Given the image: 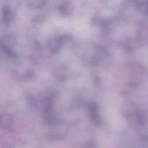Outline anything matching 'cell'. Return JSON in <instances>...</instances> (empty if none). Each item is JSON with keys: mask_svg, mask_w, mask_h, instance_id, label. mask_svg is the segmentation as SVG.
Wrapping results in <instances>:
<instances>
[{"mask_svg": "<svg viewBox=\"0 0 148 148\" xmlns=\"http://www.w3.org/2000/svg\"><path fill=\"white\" fill-rule=\"evenodd\" d=\"M60 45V39H52L50 42L49 47L50 48V50L53 51H56L59 49Z\"/></svg>", "mask_w": 148, "mask_h": 148, "instance_id": "obj_1", "label": "cell"}]
</instances>
